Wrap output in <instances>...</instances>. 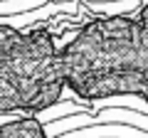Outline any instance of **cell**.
I'll return each instance as SVG.
<instances>
[{
    "label": "cell",
    "instance_id": "cell-1",
    "mask_svg": "<svg viewBox=\"0 0 148 138\" xmlns=\"http://www.w3.org/2000/svg\"><path fill=\"white\" fill-rule=\"evenodd\" d=\"M57 138H148V131H141L128 123H96L67 131Z\"/></svg>",
    "mask_w": 148,
    "mask_h": 138
},
{
    "label": "cell",
    "instance_id": "cell-2",
    "mask_svg": "<svg viewBox=\"0 0 148 138\" xmlns=\"http://www.w3.org/2000/svg\"><path fill=\"white\" fill-rule=\"evenodd\" d=\"M49 0H0V15L8 17V15H22L27 10H35V8L45 5Z\"/></svg>",
    "mask_w": 148,
    "mask_h": 138
},
{
    "label": "cell",
    "instance_id": "cell-3",
    "mask_svg": "<svg viewBox=\"0 0 148 138\" xmlns=\"http://www.w3.org/2000/svg\"><path fill=\"white\" fill-rule=\"evenodd\" d=\"M79 111V106H74V104H62V106H54V109H49V111H45L42 116V123H49V121H57V118H62V116H72V113H77Z\"/></svg>",
    "mask_w": 148,
    "mask_h": 138
}]
</instances>
